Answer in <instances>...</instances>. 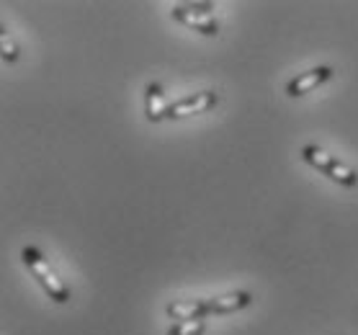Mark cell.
I'll return each mask as SVG.
<instances>
[{"mask_svg": "<svg viewBox=\"0 0 358 335\" xmlns=\"http://www.w3.org/2000/svg\"><path fill=\"white\" fill-rule=\"evenodd\" d=\"M301 157H304L312 168H317L320 173H325L327 178L335 180V183H341V186L350 188L358 183V176L353 168H348V165L341 163V160H335L330 152H325V150L317 148V145H304V148H301Z\"/></svg>", "mask_w": 358, "mask_h": 335, "instance_id": "obj_2", "label": "cell"}, {"mask_svg": "<svg viewBox=\"0 0 358 335\" xmlns=\"http://www.w3.org/2000/svg\"><path fill=\"white\" fill-rule=\"evenodd\" d=\"M217 104V93L214 90H201V93H194L188 99L176 101L171 108H168V119H183V116H194L203 114Z\"/></svg>", "mask_w": 358, "mask_h": 335, "instance_id": "obj_4", "label": "cell"}, {"mask_svg": "<svg viewBox=\"0 0 358 335\" xmlns=\"http://www.w3.org/2000/svg\"><path fill=\"white\" fill-rule=\"evenodd\" d=\"M250 302H252L250 292H232V294L206 299L209 315H229V312H237V310H243V307H248Z\"/></svg>", "mask_w": 358, "mask_h": 335, "instance_id": "obj_8", "label": "cell"}, {"mask_svg": "<svg viewBox=\"0 0 358 335\" xmlns=\"http://www.w3.org/2000/svg\"><path fill=\"white\" fill-rule=\"evenodd\" d=\"M21 258H24L26 269L31 271L34 278L41 284V289L49 294V299L57 304H65L70 299V289L65 286V281L55 273V269L49 266V261L36 250V248H24L21 250Z\"/></svg>", "mask_w": 358, "mask_h": 335, "instance_id": "obj_1", "label": "cell"}, {"mask_svg": "<svg viewBox=\"0 0 358 335\" xmlns=\"http://www.w3.org/2000/svg\"><path fill=\"white\" fill-rule=\"evenodd\" d=\"M168 101L163 96V88H160V83H150L145 90V114H147V122H163L168 119Z\"/></svg>", "mask_w": 358, "mask_h": 335, "instance_id": "obj_6", "label": "cell"}, {"mask_svg": "<svg viewBox=\"0 0 358 335\" xmlns=\"http://www.w3.org/2000/svg\"><path fill=\"white\" fill-rule=\"evenodd\" d=\"M165 312L178 322H188V320H203L209 315V304L201 299H186V302H171L165 307Z\"/></svg>", "mask_w": 358, "mask_h": 335, "instance_id": "obj_7", "label": "cell"}, {"mask_svg": "<svg viewBox=\"0 0 358 335\" xmlns=\"http://www.w3.org/2000/svg\"><path fill=\"white\" fill-rule=\"evenodd\" d=\"M203 330H206L203 320H188V322H176L168 335H203Z\"/></svg>", "mask_w": 358, "mask_h": 335, "instance_id": "obj_9", "label": "cell"}, {"mask_svg": "<svg viewBox=\"0 0 358 335\" xmlns=\"http://www.w3.org/2000/svg\"><path fill=\"white\" fill-rule=\"evenodd\" d=\"M212 8V3H183V6L173 8V18L180 21L183 26H188V29L203 34V36H217L220 34V24L209 13Z\"/></svg>", "mask_w": 358, "mask_h": 335, "instance_id": "obj_3", "label": "cell"}, {"mask_svg": "<svg viewBox=\"0 0 358 335\" xmlns=\"http://www.w3.org/2000/svg\"><path fill=\"white\" fill-rule=\"evenodd\" d=\"M0 50H3V59L6 62H16L18 59V47L16 41L8 36V31H0Z\"/></svg>", "mask_w": 358, "mask_h": 335, "instance_id": "obj_10", "label": "cell"}, {"mask_svg": "<svg viewBox=\"0 0 358 335\" xmlns=\"http://www.w3.org/2000/svg\"><path fill=\"white\" fill-rule=\"evenodd\" d=\"M330 78H333V67H315L310 73L294 78V80L286 85V93H289L292 99H299V96H307V93H312L315 88H320V85L327 83Z\"/></svg>", "mask_w": 358, "mask_h": 335, "instance_id": "obj_5", "label": "cell"}]
</instances>
